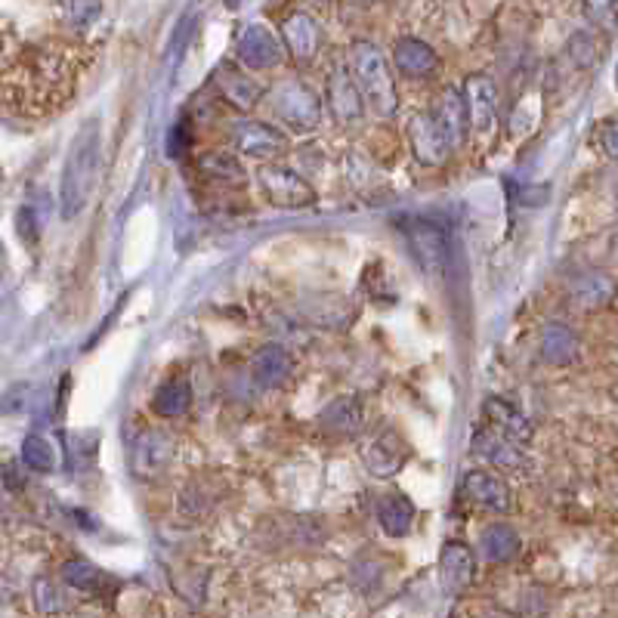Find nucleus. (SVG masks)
<instances>
[{
    "instance_id": "obj_30",
    "label": "nucleus",
    "mask_w": 618,
    "mask_h": 618,
    "mask_svg": "<svg viewBox=\"0 0 618 618\" xmlns=\"http://www.w3.org/2000/svg\"><path fill=\"white\" fill-rule=\"evenodd\" d=\"M34 594H38V609L41 612H65V606H62V591L53 585L50 578H38L34 581Z\"/></svg>"
},
{
    "instance_id": "obj_9",
    "label": "nucleus",
    "mask_w": 618,
    "mask_h": 618,
    "mask_svg": "<svg viewBox=\"0 0 618 618\" xmlns=\"http://www.w3.org/2000/svg\"><path fill=\"white\" fill-rule=\"evenodd\" d=\"M214 84L220 90V96L229 102L232 109L238 112H251L254 106H260L266 90L257 78H251L248 68L242 65H235V62H223L217 68V75H214Z\"/></svg>"
},
{
    "instance_id": "obj_24",
    "label": "nucleus",
    "mask_w": 618,
    "mask_h": 618,
    "mask_svg": "<svg viewBox=\"0 0 618 618\" xmlns=\"http://www.w3.org/2000/svg\"><path fill=\"white\" fill-rule=\"evenodd\" d=\"M322 427L331 436H353L362 427V408L353 396H340L322 411Z\"/></svg>"
},
{
    "instance_id": "obj_29",
    "label": "nucleus",
    "mask_w": 618,
    "mask_h": 618,
    "mask_svg": "<svg viewBox=\"0 0 618 618\" xmlns=\"http://www.w3.org/2000/svg\"><path fill=\"white\" fill-rule=\"evenodd\" d=\"M569 59H572L578 68H591V65L597 62V44H594L591 34H585V31L575 34V38L569 41Z\"/></svg>"
},
{
    "instance_id": "obj_34",
    "label": "nucleus",
    "mask_w": 618,
    "mask_h": 618,
    "mask_svg": "<svg viewBox=\"0 0 618 618\" xmlns=\"http://www.w3.org/2000/svg\"><path fill=\"white\" fill-rule=\"evenodd\" d=\"M19 232H22V238H31L34 242V214L28 208L19 211Z\"/></svg>"
},
{
    "instance_id": "obj_28",
    "label": "nucleus",
    "mask_w": 618,
    "mask_h": 618,
    "mask_svg": "<svg viewBox=\"0 0 618 618\" xmlns=\"http://www.w3.org/2000/svg\"><path fill=\"white\" fill-rule=\"evenodd\" d=\"M22 461H25L28 470L50 473L56 467V452H53V445L44 436H25V442H22Z\"/></svg>"
},
{
    "instance_id": "obj_11",
    "label": "nucleus",
    "mask_w": 618,
    "mask_h": 618,
    "mask_svg": "<svg viewBox=\"0 0 618 618\" xmlns=\"http://www.w3.org/2000/svg\"><path fill=\"white\" fill-rule=\"evenodd\" d=\"M362 461L371 476H396L408 461V442L396 430H381L374 439L365 442Z\"/></svg>"
},
{
    "instance_id": "obj_5",
    "label": "nucleus",
    "mask_w": 618,
    "mask_h": 618,
    "mask_svg": "<svg viewBox=\"0 0 618 618\" xmlns=\"http://www.w3.org/2000/svg\"><path fill=\"white\" fill-rule=\"evenodd\" d=\"M399 232L405 238V248L411 251V257L418 260V266L427 276L433 279L442 276L445 260H449V235H445V229L424 217H402Z\"/></svg>"
},
{
    "instance_id": "obj_13",
    "label": "nucleus",
    "mask_w": 618,
    "mask_h": 618,
    "mask_svg": "<svg viewBox=\"0 0 618 618\" xmlns=\"http://www.w3.org/2000/svg\"><path fill=\"white\" fill-rule=\"evenodd\" d=\"M170 458H174V439L161 430L140 433L130 452V464L136 476H158L161 470H167Z\"/></svg>"
},
{
    "instance_id": "obj_35",
    "label": "nucleus",
    "mask_w": 618,
    "mask_h": 618,
    "mask_svg": "<svg viewBox=\"0 0 618 618\" xmlns=\"http://www.w3.org/2000/svg\"><path fill=\"white\" fill-rule=\"evenodd\" d=\"M4 272H7V248L0 242V276H4Z\"/></svg>"
},
{
    "instance_id": "obj_25",
    "label": "nucleus",
    "mask_w": 618,
    "mask_h": 618,
    "mask_svg": "<svg viewBox=\"0 0 618 618\" xmlns=\"http://www.w3.org/2000/svg\"><path fill=\"white\" fill-rule=\"evenodd\" d=\"M192 405V387L186 377H170L152 396V411L158 418H180Z\"/></svg>"
},
{
    "instance_id": "obj_12",
    "label": "nucleus",
    "mask_w": 618,
    "mask_h": 618,
    "mask_svg": "<svg viewBox=\"0 0 618 618\" xmlns=\"http://www.w3.org/2000/svg\"><path fill=\"white\" fill-rule=\"evenodd\" d=\"M232 143L235 149L248 155V158H272V155H282L288 149V140H285V133L279 127H269L263 121H238L235 124V133H232Z\"/></svg>"
},
{
    "instance_id": "obj_1",
    "label": "nucleus",
    "mask_w": 618,
    "mask_h": 618,
    "mask_svg": "<svg viewBox=\"0 0 618 618\" xmlns=\"http://www.w3.org/2000/svg\"><path fill=\"white\" fill-rule=\"evenodd\" d=\"M467 115L458 90H445L430 112H421L408 124V143L415 158L427 167H439L464 143Z\"/></svg>"
},
{
    "instance_id": "obj_18",
    "label": "nucleus",
    "mask_w": 618,
    "mask_h": 618,
    "mask_svg": "<svg viewBox=\"0 0 618 618\" xmlns=\"http://www.w3.org/2000/svg\"><path fill=\"white\" fill-rule=\"evenodd\" d=\"M251 371H254V381L260 387L276 390V387L288 384V377L294 374V359L285 347H279V343H266V347H260L254 353Z\"/></svg>"
},
{
    "instance_id": "obj_22",
    "label": "nucleus",
    "mask_w": 618,
    "mask_h": 618,
    "mask_svg": "<svg viewBox=\"0 0 618 618\" xmlns=\"http://www.w3.org/2000/svg\"><path fill=\"white\" fill-rule=\"evenodd\" d=\"M377 520H381V529L387 535L402 538L411 532V523H415V504L399 492H390L377 501Z\"/></svg>"
},
{
    "instance_id": "obj_16",
    "label": "nucleus",
    "mask_w": 618,
    "mask_h": 618,
    "mask_svg": "<svg viewBox=\"0 0 618 618\" xmlns=\"http://www.w3.org/2000/svg\"><path fill=\"white\" fill-rule=\"evenodd\" d=\"M328 109L340 124H353L365 112V99L347 68H334L328 78Z\"/></svg>"
},
{
    "instance_id": "obj_17",
    "label": "nucleus",
    "mask_w": 618,
    "mask_h": 618,
    "mask_svg": "<svg viewBox=\"0 0 618 618\" xmlns=\"http://www.w3.org/2000/svg\"><path fill=\"white\" fill-rule=\"evenodd\" d=\"M393 65L402 78L421 81V78H430L439 68V56L430 44L418 38H399L393 47Z\"/></svg>"
},
{
    "instance_id": "obj_20",
    "label": "nucleus",
    "mask_w": 618,
    "mask_h": 618,
    "mask_svg": "<svg viewBox=\"0 0 618 618\" xmlns=\"http://www.w3.org/2000/svg\"><path fill=\"white\" fill-rule=\"evenodd\" d=\"M62 581L72 591L78 594H87V597H102L106 591L115 588V578H109L99 566L87 563V560H68L62 566Z\"/></svg>"
},
{
    "instance_id": "obj_27",
    "label": "nucleus",
    "mask_w": 618,
    "mask_h": 618,
    "mask_svg": "<svg viewBox=\"0 0 618 618\" xmlns=\"http://www.w3.org/2000/svg\"><path fill=\"white\" fill-rule=\"evenodd\" d=\"M198 170L208 180H217V183H242L245 177V167L238 161L232 152H223V149H211L198 158Z\"/></svg>"
},
{
    "instance_id": "obj_10",
    "label": "nucleus",
    "mask_w": 618,
    "mask_h": 618,
    "mask_svg": "<svg viewBox=\"0 0 618 618\" xmlns=\"http://www.w3.org/2000/svg\"><path fill=\"white\" fill-rule=\"evenodd\" d=\"M439 575H442V588L449 597L467 594V588L476 578V554L473 547L464 541H445L442 554H439Z\"/></svg>"
},
{
    "instance_id": "obj_15",
    "label": "nucleus",
    "mask_w": 618,
    "mask_h": 618,
    "mask_svg": "<svg viewBox=\"0 0 618 618\" xmlns=\"http://www.w3.org/2000/svg\"><path fill=\"white\" fill-rule=\"evenodd\" d=\"M464 495L483 510H492V513H507L513 507V495H510V486L504 483L501 476L495 473H486V470H470L467 479H464Z\"/></svg>"
},
{
    "instance_id": "obj_32",
    "label": "nucleus",
    "mask_w": 618,
    "mask_h": 618,
    "mask_svg": "<svg viewBox=\"0 0 618 618\" xmlns=\"http://www.w3.org/2000/svg\"><path fill=\"white\" fill-rule=\"evenodd\" d=\"M99 13H102L99 0H72V19H75V25H81V28H87L90 22H96Z\"/></svg>"
},
{
    "instance_id": "obj_4",
    "label": "nucleus",
    "mask_w": 618,
    "mask_h": 618,
    "mask_svg": "<svg viewBox=\"0 0 618 618\" xmlns=\"http://www.w3.org/2000/svg\"><path fill=\"white\" fill-rule=\"evenodd\" d=\"M269 109H272V118H276L282 127H288L291 133H313L322 124L319 93L297 78L282 81L269 93Z\"/></svg>"
},
{
    "instance_id": "obj_14",
    "label": "nucleus",
    "mask_w": 618,
    "mask_h": 618,
    "mask_svg": "<svg viewBox=\"0 0 618 618\" xmlns=\"http://www.w3.org/2000/svg\"><path fill=\"white\" fill-rule=\"evenodd\" d=\"M282 41H285V47H288V53L297 65H309L319 56L322 34H319L316 19L309 13H291L282 22Z\"/></svg>"
},
{
    "instance_id": "obj_6",
    "label": "nucleus",
    "mask_w": 618,
    "mask_h": 618,
    "mask_svg": "<svg viewBox=\"0 0 618 618\" xmlns=\"http://www.w3.org/2000/svg\"><path fill=\"white\" fill-rule=\"evenodd\" d=\"M260 186H263L272 208L300 211V208H313L316 204V189L288 164H266L260 170Z\"/></svg>"
},
{
    "instance_id": "obj_33",
    "label": "nucleus",
    "mask_w": 618,
    "mask_h": 618,
    "mask_svg": "<svg viewBox=\"0 0 618 618\" xmlns=\"http://www.w3.org/2000/svg\"><path fill=\"white\" fill-rule=\"evenodd\" d=\"M597 133H600V143H603V152L612 158L615 155V121L612 118H606L600 127H597Z\"/></svg>"
},
{
    "instance_id": "obj_8",
    "label": "nucleus",
    "mask_w": 618,
    "mask_h": 618,
    "mask_svg": "<svg viewBox=\"0 0 618 618\" xmlns=\"http://www.w3.org/2000/svg\"><path fill=\"white\" fill-rule=\"evenodd\" d=\"M235 56L248 72H269V68L282 65L285 47L266 25H248L235 41Z\"/></svg>"
},
{
    "instance_id": "obj_23",
    "label": "nucleus",
    "mask_w": 618,
    "mask_h": 618,
    "mask_svg": "<svg viewBox=\"0 0 618 618\" xmlns=\"http://www.w3.org/2000/svg\"><path fill=\"white\" fill-rule=\"evenodd\" d=\"M479 551L489 563H507L520 554V535L507 523H492L483 535H479Z\"/></svg>"
},
{
    "instance_id": "obj_21",
    "label": "nucleus",
    "mask_w": 618,
    "mask_h": 618,
    "mask_svg": "<svg viewBox=\"0 0 618 618\" xmlns=\"http://www.w3.org/2000/svg\"><path fill=\"white\" fill-rule=\"evenodd\" d=\"M473 445H476L479 455L489 458V461L498 464V467H523V449H520V442H513V439L489 430L486 424L476 430Z\"/></svg>"
},
{
    "instance_id": "obj_3",
    "label": "nucleus",
    "mask_w": 618,
    "mask_h": 618,
    "mask_svg": "<svg viewBox=\"0 0 618 618\" xmlns=\"http://www.w3.org/2000/svg\"><path fill=\"white\" fill-rule=\"evenodd\" d=\"M350 65H353V81H356L362 99L374 109V115H381V118L396 115L399 93H396L390 62L381 53V47L371 44V41H356L350 47Z\"/></svg>"
},
{
    "instance_id": "obj_7",
    "label": "nucleus",
    "mask_w": 618,
    "mask_h": 618,
    "mask_svg": "<svg viewBox=\"0 0 618 618\" xmlns=\"http://www.w3.org/2000/svg\"><path fill=\"white\" fill-rule=\"evenodd\" d=\"M464 115L467 130L476 136H492L498 124V87L489 75H470L464 84Z\"/></svg>"
},
{
    "instance_id": "obj_26",
    "label": "nucleus",
    "mask_w": 618,
    "mask_h": 618,
    "mask_svg": "<svg viewBox=\"0 0 618 618\" xmlns=\"http://www.w3.org/2000/svg\"><path fill=\"white\" fill-rule=\"evenodd\" d=\"M541 356L551 365H569L578 356V337L572 334L569 325L551 322L541 334Z\"/></svg>"
},
{
    "instance_id": "obj_31",
    "label": "nucleus",
    "mask_w": 618,
    "mask_h": 618,
    "mask_svg": "<svg viewBox=\"0 0 618 618\" xmlns=\"http://www.w3.org/2000/svg\"><path fill=\"white\" fill-rule=\"evenodd\" d=\"M581 4H585V13L597 28H615V0H581Z\"/></svg>"
},
{
    "instance_id": "obj_19",
    "label": "nucleus",
    "mask_w": 618,
    "mask_h": 618,
    "mask_svg": "<svg viewBox=\"0 0 618 618\" xmlns=\"http://www.w3.org/2000/svg\"><path fill=\"white\" fill-rule=\"evenodd\" d=\"M483 424L489 430L513 439V442H520V445L532 439V424L520 415L517 408L507 405L504 399H495V396L486 399V405H483Z\"/></svg>"
},
{
    "instance_id": "obj_2",
    "label": "nucleus",
    "mask_w": 618,
    "mask_h": 618,
    "mask_svg": "<svg viewBox=\"0 0 618 618\" xmlns=\"http://www.w3.org/2000/svg\"><path fill=\"white\" fill-rule=\"evenodd\" d=\"M99 174H102V130H99V118H90L75 133L72 149H68L62 167L59 208L65 220H75L90 204L99 186Z\"/></svg>"
}]
</instances>
